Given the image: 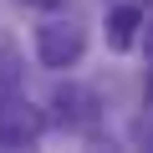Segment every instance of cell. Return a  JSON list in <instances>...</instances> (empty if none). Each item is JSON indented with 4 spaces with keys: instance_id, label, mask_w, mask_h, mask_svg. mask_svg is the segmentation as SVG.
Returning <instances> with one entry per match:
<instances>
[{
    "instance_id": "2",
    "label": "cell",
    "mask_w": 153,
    "mask_h": 153,
    "mask_svg": "<svg viewBox=\"0 0 153 153\" xmlns=\"http://www.w3.org/2000/svg\"><path fill=\"white\" fill-rule=\"evenodd\" d=\"M87 56V31L76 26L71 16H51L36 26V61L51 71H71L76 61Z\"/></svg>"
},
{
    "instance_id": "1",
    "label": "cell",
    "mask_w": 153,
    "mask_h": 153,
    "mask_svg": "<svg viewBox=\"0 0 153 153\" xmlns=\"http://www.w3.org/2000/svg\"><path fill=\"white\" fill-rule=\"evenodd\" d=\"M46 112L21 92V87H5L0 92V148H36L46 138Z\"/></svg>"
},
{
    "instance_id": "5",
    "label": "cell",
    "mask_w": 153,
    "mask_h": 153,
    "mask_svg": "<svg viewBox=\"0 0 153 153\" xmlns=\"http://www.w3.org/2000/svg\"><path fill=\"white\" fill-rule=\"evenodd\" d=\"M133 143H143V148H153V107L133 123Z\"/></svg>"
},
{
    "instance_id": "3",
    "label": "cell",
    "mask_w": 153,
    "mask_h": 153,
    "mask_svg": "<svg viewBox=\"0 0 153 153\" xmlns=\"http://www.w3.org/2000/svg\"><path fill=\"white\" fill-rule=\"evenodd\" d=\"M51 107H56V123H61V128H87L92 112H97V97H92L87 87H76V82H61V87L51 92Z\"/></svg>"
},
{
    "instance_id": "6",
    "label": "cell",
    "mask_w": 153,
    "mask_h": 153,
    "mask_svg": "<svg viewBox=\"0 0 153 153\" xmlns=\"http://www.w3.org/2000/svg\"><path fill=\"white\" fill-rule=\"evenodd\" d=\"M21 82V71H16V56L10 51H0V92H5V87H16Z\"/></svg>"
},
{
    "instance_id": "7",
    "label": "cell",
    "mask_w": 153,
    "mask_h": 153,
    "mask_svg": "<svg viewBox=\"0 0 153 153\" xmlns=\"http://www.w3.org/2000/svg\"><path fill=\"white\" fill-rule=\"evenodd\" d=\"M143 51H148V61H153V21L143 26Z\"/></svg>"
},
{
    "instance_id": "4",
    "label": "cell",
    "mask_w": 153,
    "mask_h": 153,
    "mask_svg": "<svg viewBox=\"0 0 153 153\" xmlns=\"http://www.w3.org/2000/svg\"><path fill=\"white\" fill-rule=\"evenodd\" d=\"M138 26H143V5H117L107 16V46L112 51H128L138 41Z\"/></svg>"
}]
</instances>
